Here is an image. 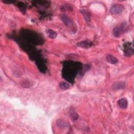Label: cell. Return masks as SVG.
<instances>
[{"instance_id": "obj_1", "label": "cell", "mask_w": 134, "mask_h": 134, "mask_svg": "<svg viewBox=\"0 0 134 134\" xmlns=\"http://www.w3.org/2000/svg\"><path fill=\"white\" fill-rule=\"evenodd\" d=\"M124 10V6L120 4H114L110 8V12L113 14H119Z\"/></svg>"}, {"instance_id": "obj_2", "label": "cell", "mask_w": 134, "mask_h": 134, "mask_svg": "<svg viewBox=\"0 0 134 134\" xmlns=\"http://www.w3.org/2000/svg\"><path fill=\"white\" fill-rule=\"evenodd\" d=\"M124 30V26L122 24L119 26H116L113 30V35L116 37H118L123 33Z\"/></svg>"}, {"instance_id": "obj_3", "label": "cell", "mask_w": 134, "mask_h": 134, "mask_svg": "<svg viewBox=\"0 0 134 134\" xmlns=\"http://www.w3.org/2000/svg\"><path fill=\"white\" fill-rule=\"evenodd\" d=\"M117 104L122 108H126L128 106V100L126 98H122L118 100Z\"/></svg>"}, {"instance_id": "obj_4", "label": "cell", "mask_w": 134, "mask_h": 134, "mask_svg": "<svg viewBox=\"0 0 134 134\" xmlns=\"http://www.w3.org/2000/svg\"><path fill=\"white\" fill-rule=\"evenodd\" d=\"M77 46L83 48H88L92 46V42L89 41H83L78 43Z\"/></svg>"}, {"instance_id": "obj_5", "label": "cell", "mask_w": 134, "mask_h": 134, "mask_svg": "<svg viewBox=\"0 0 134 134\" xmlns=\"http://www.w3.org/2000/svg\"><path fill=\"white\" fill-rule=\"evenodd\" d=\"M106 60L108 61V62L111 64H116L117 62H118V59L111 54H108L107 56Z\"/></svg>"}, {"instance_id": "obj_6", "label": "cell", "mask_w": 134, "mask_h": 134, "mask_svg": "<svg viewBox=\"0 0 134 134\" xmlns=\"http://www.w3.org/2000/svg\"><path fill=\"white\" fill-rule=\"evenodd\" d=\"M60 18L66 26H69V25L71 23V20L65 14H61L60 15Z\"/></svg>"}, {"instance_id": "obj_7", "label": "cell", "mask_w": 134, "mask_h": 134, "mask_svg": "<svg viewBox=\"0 0 134 134\" xmlns=\"http://www.w3.org/2000/svg\"><path fill=\"white\" fill-rule=\"evenodd\" d=\"M80 12L82 13V14L83 15V16L84 17V18L86 22H89V21H90V13H89V12H88V10H81Z\"/></svg>"}, {"instance_id": "obj_8", "label": "cell", "mask_w": 134, "mask_h": 134, "mask_svg": "<svg viewBox=\"0 0 134 134\" xmlns=\"http://www.w3.org/2000/svg\"><path fill=\"white\" fill-rule=\"evenodd\" d=\"M125 87L124 84L122 82H117L114 84L113 86V88L114 89H116V90H119V89H122V88H124Z\"/></svg>"}, {"instance_id": "obj_9", "label": "cell", "mask_w": 134, "mask_h": 134, "mask_svg": "<svg viewBox=\"0 0 134 134\" xmlns=\"http://www.w3.org/2000/svg\"><path fill=\"white\" fill-rule=\"evenodd\" d=\"M47 32L49 37H50V38H55L56 37H57V34L56 32H55L54 31L52 30H47Z\"/></svg>"}, {"instance_id": "obj_10", "label": "cell", "mask_w": 134, "mask_h": 134, "mask_svg": "<svg viewBox=\"0 0 134 134\" xmlns=\"http://www.w3.org/2000/svg\"><path fill=\"white\" fill-rule=\"evenodd\" d=\"M59 87L62 90H66L69 88L70 86L68 83L65 82H61L59 84Z\"/></svg>"}, {"instance_id": "obj_11", "label": "cell", "mask_w": 134, "mask_h": 134, "mask_svg": "<svg viewBox=\"0 0 134 134\" xmlns=\"http://www.w3.org/2000/svg\"><path fill=\"white\" fill-rule=\"evenodd\" d=\"M57 125H58V126L61 127L62 128L67 126V123H66V122L65 121H64L63 120H57Z\"/></svg>"}, {"instance_id": "obj_12", "label": "cell", "mask_w": 134, "mask_h": 134, "mask_svg": "<svg viewBox=\"0 0 134 134\" xmlns=\"http://www.w3.org/2000/svg\"><path fill=\"white\" fill-rule=\"evenodd\" d=\"M71 118L72 119H73L74 120H76L77 118H78V115L76 114V113L75 112H71Z\"/></svg>"}]
</instances>
